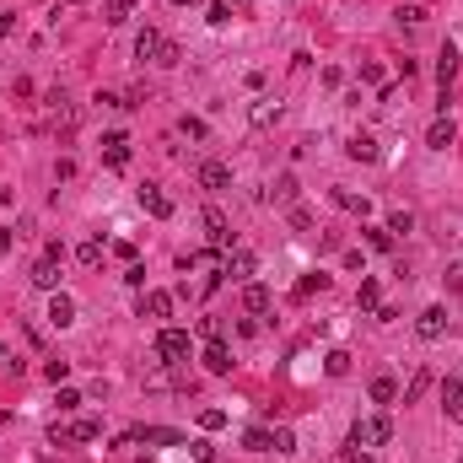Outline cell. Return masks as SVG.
I'll list each match as a JSON object with an SVG mask.
<instances>
[{
    "mask_svg": "<svg viewBox=\"0 0 463 463\" xmlns=\"http://www.w3.org/2000/svg\"><path fill=\"white\" fill-rule=\"evenodd\" d=\"M350 463H372V452H350Z\"/></svg>",
    "mask_w": 463,
    "mask_h": 463,
    "instance_id": "7bdbcfd3",
    "label": "cell"
},
{
    "mask_svg": "<svg viewBox=\"0 0 463 463\" xmlns=\"http://www.w3.org/2000/svg\"><path fill=\"white\" fill-rule=\"evenodd\" d=\"M227 11H237V16H248V11H254V0H227Z\"/></svg>",
    "mask_w": 463,
    "mask_h": 463,
    "instance_id": "60d3db41",
    "label": "cell"
},
{
    "mask_svg": "<svg viewBox=\"0 0 463 463\" xmlns=\"http://www.w3.org/2000/svg\"><path fill=\"white\" fill-rule=\"evenodd\" d=\"M205 366L216 372V378H227V372H232V350H227V340H210V345H205Z\"/></svg>",
    "mask_w": 463,
    "mask_h": 463,
    "instance_id": "9a60e30c",
    "label": "cell"
},
{
    "mask_svg": "<svg viewBox=\"0 0 463 463\" xmlns=\"http://www.w3.org/2000/svg\"><path fill=\"white\" fill-rule=\"evenodd\" d=\"M452 76H458V49H442V60H437V81H442V113H447V86H452Z\"/></svg>",
    "mask_w": 463,
    "mask_h": 463,
    "instance_id": "8fae6325",
    "label": "cell"
},
{
    "mask_svg": "<svg viewBox=\"0 0 463 463\" xmlns=\"http://www.w3.org/2000/svg\"><path fill=\"white\" fill-rule=\"evenodd\" d=\"M452 140H458V124H452L447 113H437V119H431V130H426V146H431V151H447Z\"/></svg>",
    "mask_w": 463,
    "mask_h": 463,
    "instance_id": "8992f818",
    "label": "cell"
},
{
    "mask_svg": "<svg viewBox=\"0 0 463 463\" xmlns=\"http://www.w3.org/2000/svg\"><path fill=\"white\" fill-rule=\"evenodd\" d=\"M194 178H199V189H210V194L232 189V167H227V162H216V157H205V162H199V172H194Z\"/></svg>",
    "mask_w": 463,
    "mask_h": 463,
    "instance_id": "3957f363",
    "label": "cell"
},
{
    "mask_svg": "<svg viewBox=\"0 0 463 463\" xmlns=\"http://www.w3.org/2000/svg\"><path fill=\"white\" fill-rule=\"evenodd\" d=\"M254 269H259V259L248 254V248H232V254H227V275H232V281H248Z\"/></svg>",
    "mask_w": 463,
    "mask_h": 463,
    "instance_id": "4fadbf2b",
    "label": "cell"
},
{
    "mask_svg": "<svg viewBox=\"0 0 463 463\" xmlns=\"http://www.w3.org/2000/svg\"><path fill=\"white\" fill-rule=\"evenodd\" d=\"M399 22L404 27H420V22H426V11H420V6H399Z\"/></svg>",
    "mask_w": 463,
    "mask_h": 463,
    "instance_id": "d590c367",
    "label": "cell"
},
{
    "mask_svg": "<svg viewBox=\"0 0 463 463\" xmlns=\"http://www.w3.org/2000/svg\"><path fill=\"white\" fill-rule=\"evenodd\" d=\"M323 372H329V378H345V372H350V355H345V350H329V355H323Z\"/></svg>",
    "mask_w": 463,
    "mask_h": 463,
    "instance_id": "f1b7e54d",
    "label": "cell"
},
{
    "mask_svg": "<svg viewBox=\"0 0 463 463\" xmlns=\"http://www.w3.org/2000/svg\"><path fill=\"white\" fill-rule=\"evenodd\" d=\"M286 221H291V227H296V232H307V227H313V210H302V205H291V216H286Z\"/></svg>",
    "mask_w": 463,
    "mask_h": 463,
    "instance_id": "74e56055",
    "label": "cell"
},
{
    "mask_svg": "<svg viewBox=\"0 0 463 463\" xmlns=\"http://www.w3.org/2000/svg\"><path fill=\"white\" fill-rule=\"evenodd\" d=\"M355 307H366V313H378V281H361V291H355Z\"/></svg>",
    "mask_w": 463,
    "mask_h": 463,
    "instance_id": "83f0119b",
    "label": "cell"
},
{
    "mask_svg": "<svg viewBox=\"0 0 463 463\" xmlns=\"http://www.w3.org/2000/svg\"><path fill=\"white\" fill-rule=\"evenodd\" d=\"M323 286H329V275H323V269H318V275H302V281H296V302H307V296L323 291Z\"/></svg>",
    "mask_w": 463,
    "mask_h": 463,
    "instance_id": "603a6c76",
    "label": "cell"
},
{
    "mask_svg": "<svg viewBox=\"0 0 463 463\" xmlns=\"http://www.w3.org/2000/svg\"><path fill=\"white\" fill-rule=\"evenodd\" d=\"M199 426H205V431H221V426H227V410H199Z\"/></svg>",
    "mask_w": 463,
    "mask_h": 463,
    "instance_id": "836d02e7",
    "label": "cell"
},
{
    "mask_svg": "<svg viewBox=\"0 0 463 463\" xmlns=\"http://www.w3.org/2000/svg\"><path fill=\"white\" fill-rule=\"evenodd\" d=\"M243 447H248V452H269V431H264V426H248V431H243Z\"/></svg>",
    "mask_w": 463,
    "mask_h": 463,
    "instance_id": "484cf974",
    "label": "cell"
},
{
    "mask_svg": "<svg viewBox=\"0 0 463 463\" xmlns=\"http://www.w3.org/2000/svg\"><path fill=\"white\" fill-rule=\"evenodd\" d=\"M199 227H205V237H210L216 248H232V227H227V216H221L216 205H210L205 216H199Z\"/></svg>",
    "mask_w": 463,
    "mask_h": 463,
    "instance_id": "52a82bcc",
    "label": "cell"
},
{
    "mask_svg": "<svg viewBox=\"0 0 463 463\" xmlns=\"http://www.w3.org/2000/svg\"><path fill=\"white\" fill-rule=\"evenodd\" d=\"M431 388V372H426V366H420V372H415V378H410V388H404V404H415V399H420V393H426Z\"/></svg>",
    "mask_w": 463,
    "mask_h": 463,
    "instance_id": "f546056e",
    "label": "cell"
},
{
    "mask_svg": "<svg viewBox=\"0 0 463 463\" xmlns=\"http://www.w3.org/2000/svg\"><path fill=\"white\" fill-rule=\"evenodd\" d=\"M43 378H49V383H65V378H71V361H49V366H43Z\"/></svg>",
    "mask_w": 463,
    "mask_h": 463,
    "instance_id": "e575fe53",
    "label": "cell"
},
{
    "mask_svg": "<svg viewBox=\"0 0 463 463\" xmlns=\"http://www.w3.org/2000/svg\"><path fill=\"white\" fill-rule=\"evenodd\" d=\"M103 254H108V248H103L98 237H86V243L76 248V259H81V269H98V264H103Z\"/></svg>",
    "mask_w": 463,
    "mask_h": 463,
    "instance_id": "7402d4cb",
    "label": "cell"
},
{
    "mask_svg": "<svg viewBox=\"0 0 463 463\" xmlns=\"http://www.w3.org/2000/svg\"><path fill=\"white\" fill-rule=\"evenodd\" d=\"M275 119H281V103H275V98H259L254 108H248V124H254V130H269Z\"/></svg>",
    "mask_w": 463,
    "mask_h": 463,
    "instance_id": "5bb4252c",
    "label": "cell"
},
{
    "mask_svg": "<svg viewBox=\"0 0 463 463\" xmlns=\"http://www.w3.org/2000/svg\"><path fill=\"white\" fill-rule=\"evenodd\" d=\"M157 361L162 366H183L189 361V329H162L157 334Z\"/></svg>",
    "mask_w": 463,
    "mask_h": 463,
    "instance_id": "7a4b0ae2",
    "label": "cell"
},
{
    "mask_svg": "<svg viewBox=\"0 0 463 463\" xmlns=\"http://www.w3.org/2000/svg\"><path fill=\"white\" fill-rule=\"evenodd\" d=\"M388 437H393V420H388V415H366V420H355L350 447H383Z\"/></svg>",
    "mask_w": 463,
    "mask_h": 463,
    "instance_id": "6da1fadb",
    "label": "cell"
},
{
    "mask_svg": "<svg viewBox=\"0 0 463 463\" xmlns=\"http://www.w3.org/2000/svg\"><path fill=\"white\" fill-rule=\"evenodd\" d=\"M366 248L388 254V248H393V232H388V227H366Z\"/></svg>",
    "mask_w": 463,
    "mask_h": 463,
    "instance_id": "4316f807",
    "label": "cell"
},
{
    "mask_svg": "<svg viewBox=\"0 0 463 463\" xmlns=\"http://www.w3.org/2000/svg\"><path fill=\"white\" fill-rule=\"evenodd\" d=\"M269 447H275V452H296V437L286 426H275V431H269Z\"/></svg>",
    "mask_w": 463,
    "mask_h": 463,
    "instance_id": "1f68e13d",
    "label": "cell"
},
{
    "mask_svg": "<svg viewBox=\"0 0 463 463\" xmlns=\"http://www.w3.org/2000/svg\"><path fill=\"white\" fill-rule=\"evenodd\" d=\"M103 162H108V167H124V162H130V135H124V130L103 135Z\"/></svg>",
    "mask_w": 463,
    "mask_h": 463,
    "instance_id": "5b68a950",
    "label": "cell"
},
{
    "mask_svg": "<svg viewBox=\"0 0 463 463\" xmlns=\"http://www.w3.org/2000/svg\"><path fill=\"white\" fill-rule=\"evenodd\" d=\"M334 205H340V210H350V216H366V210H372V199H366V194H355V189H334Z\"/></svg>",
    "mask_w": 463,
    "mask_h": 463,
    "instance_id": "ac0fdd59",
    "label": "cell"
},
{
    "mask_svg": "<svg viewBox=\"0 0 463 463\" xmlns=\"http://www.w3.org/2000/svg\"><path fill=\"white\" fill-rule=\"evenodd\" d=\"M49 323L54 329H65V323H76V302L65 291H49Z\"/></svg>",
    "mask_w": 463,
    "mask_h": 463,
    "instance_id": "7c38bea8",
    "label": "cell"
},
{
    "mask_svg": "<svg viewBox=\"0 0 463 463\" xmlns=\"http://www.w3.org/2000/svg\"><path fill=\"white\" fill-rule=\"evenodd\" d=\"M103 11H108V22L119 27V22H130V16H135V0H103Z\"/></svg>",
    "mask_w": 463,
    "mask_h": 463,
    "instance_id": "cb8c5ba5",
    "label": "cell"
},
{
    "mask_svg": "<svg viewBox=\"0 0 463 463\" xmlns=\"http://www.w3.org/2000/svg\"><path fill=\"white\" fill-rule=\"evenodd\" d=\"M0 71H6V65H0Z\"/></svg>",
    "mask_w": 463,
    "mask_h": 463,
    "instance_id": "f6af8a7d",
    "label": "cell"
},
{
    "mask_svg": "<svg viewBox=\"0 0 463 463\" xmlns=\"http://www.w3.org/2000/svg\"><path fill=\"white\" fill-rule=\"evenodd\" d=\"M167 313H172V291H146L140 318H167Z\"/></svg>",
    "mask_w": 463,
    "mask_h": 463,
    "instance_id": "e0dca14e",
    "label": "cell"
},
{
    "mask_svg": "<svg viewBox=\"0 0 463 463\" xmlns=\"http://www.w3.org/2000/svg\"><path fill=\"white\" fill-rule=\"evenodd\" d=\"M345 151H350L355 162H378V157H383V151H378V140H372V135H355V140H350V146H345Z\"/></svg>",
    "mask_w": 463,
    "mask_h": 463,
    "instance_id": "44dd1931",
    "label": "cell"
},
{
    "mask_svg": "<svg viewBox=\"0 0 463 463\" xmlns=\"http://www.w3.org/2000/svg\"><path fill=\"white\" fill-rule=\"evenodd\" d=\"M388 232H393V237H410V232H415V216H410V210H393V216H388Z\"/></svg>",
    "mask_w": 463,
    "mask_h": 463,
    "instance_id": "4dcf8cb0",
    "label": "cell"
},
{
    "mask_svg": "<svg viewBox=\"0 0 463 463\" xmlns=\"http://www.w3.org/2000/svg\"><path fill=\"white\" fill-rule=\"evenodd\" d=\"M442 410H447V420H458V426H463V378L442 383Z\"/></svg>",
    "mask_w": 463,
    "mask_h": 463,
    "instance_id": "30bf717a",
    "label": "cell"
},
{
    "mask_svg": "<svg viewBox=\"0 0 463 463\" xmlns=\"http://www.w3.org/2000/svg\"><path fill=\"white\" fill-rule=\"evenodd\" d=\"M442 281H447V291H463V264H447V275H442Z\"/></svg>",
    "mask_w": 463,
    "mask_h": 463,
    "instance_id": "f35d334b",
    "label": "cell"
},
{
    "mask_svg": "<svg viewBox=\"0 0 463 463\" xmlns=\"http://www.w3.org/2000/svg\"><path fill=\"white\" fill-rule=\"evenodd\" d=\"M178 60H183V49L167 38V43H162V54H157V65H178Z\"/></svg>",
    "mask_w": 463,
    "mask_h": 463,
    "instance_id": "8d00e7d4",
    "label": "cell"
},
{
    "mask_svg": "<svg viewBox=\"0 0 463 463\" xmlns=\"http://www.w3.org/2000/svg\"><path fill=\"white\" fill-rule=\"evenodd\" d=\"M33 286L38 291H60V259H49V254L38 259L33 264Z\"/></svg>",
    "mask_w": 463,
    "mask_h": 463,
    "instance_id": "9c48e42d",
    "label": "cell"
},
{
    "mask_svg": "<svg viewBox=\"0 0 463 463\" xmlns=\"http://www.w3.org/2000/svg\"><path fill=\"white\" fill-rule=\"evenodd\" d=\"M140 210H146V216H157V221H167V216H172V199L162 194L157 183H146V189H140Z\"/></svg>",
    "mask_w": 463,
    "mask_h": 463,
    "instance_id": "ba28073f",
    "label": "cell"
},
{
    "mask_svg": "<svg viewBox=\"0 0 463 463\" xmlns=\"http://www.w3.org/2000/svg\"><path fill=\"white\" fill-rule=\"evenodd\" d=\"M366 393H372V404H393V399H399V383H393L388 372H378V378H372V388H366Z\"/></svg>",
    "mask_w": 463,
    "mask_h": 463,
    "instance_id": "d6986e66",
    "label": "cell"
},
{
    "mask_svg": "<svg viewBox=\"0 0 463 463\" xmlns=\"http://www.w3.org/2000/svg\"><path fill=\"white\" fill-rule=\"evenodd\" d=\"M162 43H167V38H162L157 27H140V38H135V54H140V60H157Z\"/></svg>",
    "mask_w": 463,
    "mask_h": 463,
    "instance_id": "2e32d148",
    "label": "cell"
},
{
    "mask_svg": "<svg viewBox=\"0 0 463 463\" xmlns=\"http://www.w3.org/2000/svg\"><path fill=\"white\" fill-rule=\"evenodd\" d=\"M199 334H205V340H221V318H199Z\"/></svg>",
    "mask_w": 463,
    "mask_h": 463,
    "instance_id": "ab89813d",
    "label": "cell"
},
{
    "mask_svg": "<svg viewBox=\"0 0 463 463\" xmlns=\"http://www.w3.org/2000/svg\"><path fill=\"white\" fill-rule=\"evenodd\" d=\"M458 463H463V458H458Z\"/></svg>",
    "mask_w": 463,
    "mask_h": 463,
    "instance_id": "bcb514c9",
    "label": "cell"
},
{
    "mask_svg": "<svg viewBox=\"0 0 463 463\" xmlns=\"http://www.w3.org/2000/svg\"><path fill=\"white\" fill-rule=\"evenodd\" d=\"M0 254H11V232L0 227Z\"/></svg>",
    "mask_w": 463,
    "mask_h": 463,
    "instance_id": "b9f144b4",
    "label": "cell"
},
{
    "mask_svg": "<svg viewBox=\"0 0 463 463\" xmlns=\"http://www.w3.org/2000/svg\"><path fill=\"white\" fill-rule=\"evenodd\" d=\"M269 302H275V296H269V286H259V281L243 291V307H248L254 318H259V313H269Z\"/></svg>",
    "mask_w": 463,
    "mask_h": 463,
    "instance_id": "ffe728a7",
    "label": "cell"
},
{
    "mask_svg": "<svg viewBox=\"0 0 463 463\" xmlns=\"http://www.w3.org/2000/svg\"><path fill=\"white\" fill-rule=\"evenodd\" d=\"M167 6H194V0H167Z\"/></svg>",
    "mask_w": 463,
    "mask_h": 463,
    "instance_id": "ee69618b",
    "label": "cell"
},
{
    "mask_svg": "<svg viewBox=\"0 0 463 463\" xmlns=\"http://www.w3.org/2000/svg\"><path fill=\"white\" fill-rule=\"evenodd\" d=\"M415 334H420L426 345H437L442 334H447V307H426V313L415 318Z\"/></svg>",
    "mask_w": 463,
    "mask_h": 463,
    "instance_id": "277c9868",
    "label": "cell"
},
{
    "mask_svg": "<svg viewBox=\"0 0 463 463\" xmlns=\"http://www.w3.org/2000/svg\"><path fill=\"white\" fill-rule=\"evenodd\" d=\"M269 199H275V205H291V199H296V178H291V172H286V178H275Z\"/></svg>",
    "mask_w": 463,
    "mask_h": 463,
    "instance_id": "d4e9b609",
    "label": "cell"
},
{
    "mask_svg": "<svg viewBox=\"0 0 463 463\" xmlns=\"http://www.w3.org/2000/svg\"><path fill=\"white\" fill-rule=\"evenodd\" d=\"M178 130L189 135V140H205V135H210V130H205V119H189V113L178 119Z\"/></svg>",
    "mask_w": 463,
    "mask_h": 463,
    "instance_id": "d6a6232c",
    "label": "cell"
}]
</instances>
